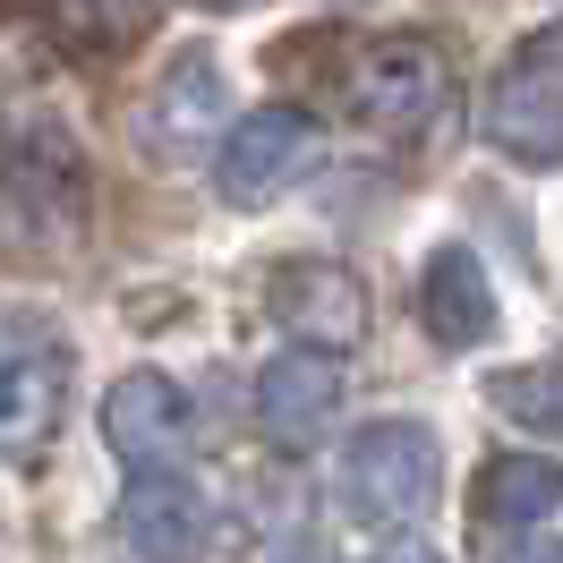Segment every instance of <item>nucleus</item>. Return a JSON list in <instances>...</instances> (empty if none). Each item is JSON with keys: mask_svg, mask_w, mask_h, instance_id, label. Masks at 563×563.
I'll use <instances>...</instances> for the list:
<instances>
[{"mask_svg": "<svg viewBox=\"0 0 563 563\" xmlns=\"http://www.w3.org/2000/svg\"><path fill=\"white\" fill-rule=\"evenodd\" d=\"M317 172V120L308 111H247L240 129H222V154H213V179L231 206H274L282 188Z\"/></svg>", "mask_w": 563, "mask_h": 563, "instance_id": "nucleus-5", "label": "nucleus"}, {"mask_svg": "<svg viewBox=\"0 0 563 563\" xmlns=\"http://www.w3.org/2000/svg\"><path fill=\"white\" fill-rule=\"evenodd\" d=\"M495 563H563V547H521V555H495Z\"/></svg>", "mask_w": 563, "mask_h": 563, "instance_id": "nucleus-15", "label": "nucleus"}, {"mask_svg": "<svg viewBox=\"0 0 563 563\" xmlns=\"http://www.w3.org/2000/svg\"><path fill=\"white\" fill-rule=\"evenodd\" d=\"M213 120H222V60H213V52H179L172 77H163L154 129H163V137H213Z\"/></svg>", "mask_w": 563, "mask_h": 563, "instance_id": "nucleus-13", "label": "nucleus"}, {"mask_svg": "<svg viewBox=\"0 0 563 563\" xmlns=\"http://www.w3.org/2000/svg\"><path fill=\"white\" fill-rule=\"evenodd\" d=\"M419 324L444 342V351H478L495 333V282H487V265L470 256V247H435L419 265Z\"/></svg>", "mask_w": 563, "mask_h": 563, "instance_id": "nucleus-10", "label": "nucleus"}, {"mask_svg": "<svg viewBox=\"0 0 563 563\" xmlns=\"http://www.w3.org/2000/svg\"><path fill=\"white\" fill-rule=\"evenodd\" d=\"M103 435L120 461H137V470H172L188 453V435H197V410H188V393L163 376V367H137V376H120L103 393Z\"/></svg>", "mask_w": 563, "mask_h": 563, "instance_id": "nucleus-7", "label": "nucleus"}, {"mask_svg": "<svg viewBox=\"0 0 563 563\" xmlns=\"http://www.w3.org/2000/svg\"><path fill=\"white\" fill-rule=\"evenodd\" d=\"M547 512H563V461L495 453L478 470V521L487 529H529V521H547Z\"/></svg>", "mask_w": 563, "mask_h": 563, "instance_id": "nucleus-12", "label": "nucleus"}, {"mask_svg": "<svg viewBox=\"0 0 563 563\" xmlns=\"http://www.w3.org/2000/svg\"><path fill=\"white\" fill-rule=\"evenodd\" d=\"M274 317L299 333V342H317V351H342L367 333V290H358L342 265H290L274 274Z\"/></svg>", "mask_w": 563, "mask_h": 563, "instance_id": "nucleus-11", "label": "nucleus"}, {"mask_svg": "<svg viewBox=\"0 0 563 563\" xmlns=\"http://www.w3.org/2000/svg\"><path fill=\"white\" fill-rule=\"evenodd\" d=\"M197 9H247V0H197Z\"/></svg>", "mask_w": 563, "mask_h": 563, "instance_id": "nucleus-16", "label": "nucleus"}, {"mask_svg": "<svg viewBox=\"0 0 563 563\" xmlns=\"http://www.w3.org/2000/svg\"><path fill=\"white\" fill-rule=\"evenodd\" d=\"M351 111L358 129H376V137H419V129H435L444 120V103H453V69H444V52L419 35H376L367 52L351 60Z\"/></svg>", "mask_w": 563, "mask_h": 563, "instance_id": "nucleus-2", "label": "nucleus"}, {"mask_svg": "<svg viewBox=\"0 0 563 563\" xmlns=\"http://www.w3.org/2000/svg\"><path fill=\"white\" fill-rule=\"evenodd\" d=\"M120 547L137 563H206V547H213L206 495L179 470H145L137 487L120 495Z\"/></svg>", "mask_w": 563, "mask_h": 563, "instance_id": "nucleus-8", "label": "nucleus"}, {"mask_svg": "<svg viewBox=\"0 0 563 563\" xmlns=\"http://www.w3.org/2000/svg\"><path fill=\"white\" fill-rule=\"evenodd\" d=\"M77 222H86V188H77L69 154L43 137L35 154H18V179H9V197H0V247L52 256V247L77 240Z\"/></svg>", "mask_w": 563, "mask_h": 563, "instance_id": "nucleus-6", "label": "nucleus"}, {"mask_svg": "<svg viewBox=\"0 0 563 563\" xmlns=\"http://www.w3.org/2000/svg\"><path fill=\"white\" fill-rule=\"evenodd\" d=\"M487 137L512 163H563V26L512 52V69L487 95Z\"/></svg>", "mask_w": 563, "mask_h": 563, "instance_id": "nucleus-4", "label": "nucleus"}, {"mask_svg": "<svg viewBox=\"0 0 563 563\" xmlns=\"http://www.w3.org/2000/svg\"><path fill=\"white\" fill-rule=\"evenodd\" d=\"M333 410H342V358L333 351L290 342L282 358H265V376H256V419H265V435L308 444V435L333 427Z\"/></svg>", "mask_w": 563, "mask_h": 563, "instance_id": "nucleus-9", "label": "nucleus"}, {"mask_svg": "<svg viewBox=\"0 0 563 563\" xmlns=\"http://www.w3.org/2000/svg\"><path fill=\"white\" fill-rule=\"evenodd\" d=\"M69 410V342L0 308V453H43Z\"/></svg>", "mask_w": 563, "mask_h": 563, "instance_id": "nucleus-3", "label": "nucleus"}, {"mask_svg": "<svg viewBox=\"0 0 563 563\" xmlns=\"http://www.w3.org/2000/svg\"><path fill=\"white\" fill-rule=\"evenodd\" d=\"M495 410H504V419H521V427H538V435H563V358L495 376Z\"/></svg>", "mask_w": 563, "mask_h": 563, "instance_id": "nucleus-14", "label": "nucleus"}, {"mask_svg": "<svg viewBox=\"0 0 563 563\" xmlns=\"http://www.w3.org/2000/svg\"><path fill=\"white\" fill-rule=\"evenodd\" d=\"M435 495V435L410 419H367L342 444V512L358 529H410Z\"/></svg>", "mask_w": 563, "mask_h": 563, "instance_id": "nucleus-1", "label": "nucleus"}]
</instances>
